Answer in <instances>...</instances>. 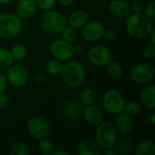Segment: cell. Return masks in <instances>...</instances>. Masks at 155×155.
Returning <instances> with one entry per match:
<instances>
[{
    "label": "cell",
    "instance_id": "cell-1",
    "mask_svg": "<svg viewBox=\"0 0 155 155\" xmlns=\"http://www.w3.org/2000/svg\"><path fill=\"white\" fill-rule=\"evenodd\" d=\"M125 19V31L134 39L147 37L152 29L154 27L153 22L148 19L143 13H131Z\"/></svg>",
    "mask_w": 155,
    "mask_h": 155
},
{
    "label": "cell",
    "instance_id": "cell-2",
    "mask_svg": "<svg viewBox=\"0 0 155 155\" xmlns=\"http://www.w3.org/2000/svg\"><path fill=\"white\" fill-rule=\"evenodd\" d=\"M61 76L64 83L72 88L79 87L86 78V70L84 65L76 60H68L63 64Z\"/></svg>",
    "mask_w": 155,
    "mask_h": 155
},
{
    "label": "cell",
    "instance_id": "cell-3",
    "mask_svg": "<svg viewBox=\"0 0 155 155\" xmlns=\"http://www.w3.org/2000/svg\"><path fill=\"white\" fill-rule=\"evenodd\" d=\"M94 141L101 150L114 148L118 141V133L114 125L109 122H102L95 127Z\"/></svg>",
    "mask_w": 155,
    "mask_h": 155
},
{
    "label": "cell",
    "instance_id": "cell-4",
    "mask_svg": "<svg viewBox=\"0 0 155 155\" xmlns=\"http://www.w3.org/2000/svg\"><path fill=\"white\" fill-rule=\"evenodd\" d=\"M22 19L12 13L0 14V37L5 40L15 38L22 31Z\"/></svg>",
    "mask_w": 155,
    "mask_h": 155
},
{
    "label": "cell",
    "instance_id": "cell-5",
    "mask_svg": "<svg viewBox=\"0 0 155 155\" xmlns=\"http://www.w3.org/2000/svg\"><path fill=\"white\" fill-rule=\"evenodd\" d=\"M41 29L49 35H58L67 25L66 16L55 10L45 11L40 22Z\"/></svg>",
    "mask_w": 155,
    "mask_h": 155
},
{
    "label": "cell",
    "instance_id": "cell-6",
    "mask_svg": "<svg viewBox=\"0 0 155 155\" xmlns=\"http://www.w3.org/2000/svg\"><path fill=\"white\" fill-rule=\"evenodd\" d=\"M125 103L124 95L116 89L107 90L103 97V106L104 111L111 115H117L123 113Z\"/></svg>",
    "mask_w": 155,
    "mask_h": 155
},
{
    "label": "cell",
    "instance_id": "cell-7",
    "mask_svg": "<svg viewBox=\"0 0 155 155\" xmlns=\"http://www.w3.org/2000/svg\"><path fill=\"white\" fill-rule=\"evenodd\" d=\"M26 129L30 136L35 140L47 138L50 134V125L48 122L40 116H33L26 123Z\"/></svg>",
    "mask_w": 155,
    "mask_h": 155
},
{
    "label": "cell",
    "instance_id": "cell-8",
    "mask_svg": "<svg viewBox=\"0 0 155 155\" xmlns=\"http://www.w3.org/2000/svg\"><path fill=\"white\" fill-rule=\"evenodd\" d=\"M49 52L53 58L61 62H66L72 59L74 55L73 44L66 42L63 39L54 41L50 45Z\"/></svg>",
    "mask_w": 155,
    "mask_h": 155
},
{
    "label": "cell",
    "instance_id": "cell-9",
    "mask_svg": "<svg viewBox=\"0 0 155 155\" xmlns=\"http://www.w3.org/2000/svg\"><path fill=\"white\" fill-rule=\"evenodd\" d=\"M131 79L137 84H146L154 78L155 69L149 63H142L134 66L131 70Z\"/></svg>",
    "mask_w": 155,
    "mask_h": 155
},
{
    "label": "cell",
    "instance_id": "cell-10",
    "mask_svg": "<svg viewBox=\"0 0 155 155\" xmlns=\"http://www.w3.org/2000/svg\"><path fill=\"white\" fill-rule=\"evenodd\" d=\"M87 59L94 66L105 67L112 60V52L104 45H94L87 52Z\"/></svg>",
    "mask_w": 155,
    "mask_h": 155
},
{
    "label": "cell",
    "instance_id": "cell-11",
    "mask_svg": "<svg viewBox=\"0 0 155 155\" xmlns=\"http://www.w3.org/2000/svg\"><path fill=\"white\" fill-rule=\"evenodd\" d=\"M5 77L7 79L8 84L20 88L25 86L29 80V72L25 68V66L16 64H12L7 70Z\"/></svg>",
    "mask_w": 155,
    "mask_h": 155
},
{
    "label": "cell",
    "instance_id": "cell-12",
    "mask_svg": "<svg viewBox=\"0 0 155 155\" xmlns=\"http://www.w3.org/2000/svg\"><path fill=\"white\" fill-rule=\"evenodd\" d=\"M104 31V25L96 20L88 21L82 27V35L85 41L96 42L103 38V34Z\"/></svg>",
    "mask_w": 155,
    "mask_h": 155
},
{
    "label": "cell",
    "instance_id": "cell-13",
    "mask_svg": "<svg viewBox=\"0 0 155 155\" xmlns=\"http://www.w3.org/2000/svg\"><path fill=\"white\" fill-rule=\"evenodd\" d=\"M37 9L35 0H19L15 6V15L21 19H29L36 14Z\"/></svg>",
    "mask_w": 155,
    "mask_h": 155
},
{
    "label": "cell",
    "instance_id": "cell-14",
    "mask_svg": "<svg viewBox=\"0 0 155 155\" xmlns=\"http://www.w3.org/2000/svg\"><path fill=\"white\" fill-rule=\"evenodd\" d=\"M82 115L85 123L92 127H96L102 122H104V114L102 111L94 104L85 106V108L83 110Z\"/></svg>",
    "mask_w": 155,
    "mask_h": 155
},
{
    "label": "cell",
    "instance_id": "cell-15",
    "mask_svg": "<svg viewBox=\"0 0 155 155\" xmlns=\"http://www.w3.org/2000/svg\"><path fill=\"white\" fill-rule=\"evenodd\" d=\"M109 12L116 18H126L131 13V7L125 0H113L109 4Z\"/></svg>",
    "mask_w": 155,
    "mask_h": 155
},
{
    "label": "cell",
    "instance_id": "cell-16",
    "mask_svg": "<svg viewBox=\"0 0 155 155\" xmlns=\"http://www.w3.org/2000/svg\"><path fill=\"white\" fill-rule=\"evenodd\" d=\"M84 106L79 100L71 99L64 105V114L66 118L72 121L78 120L83 114Z\"/></svg>",
    "mask_w": 155,
    "mask_h": 155
},
{
    "label": "cell",
    "instance_id": "cell-17",
    "mask_svg": "<svg viewBox=\"0 0 155 155\" xmlns=\"http://www.w3.org/2000/svg\"><path fill=\"white\" fill-rule=\"evenodd\" d=\"M114 127L118 134L122 135H127L133 131L134 121L131 116H129L128 114L123 112L117 114L114 123Z\"/></svg>",
    "mask_w": 155,
    "mask_h": 155
},
{
    "label": "cell",
    "instance_id": "cell-18",
    "mask_svg": "<svg viewBox=\"0 0 155 155\" xmlns=\"http://www.w3.org/2000/svg\"><path fill=\"white\" fill-rule=\"evenodd\" d=\"M76 153L79 155H100L101 148L94 140L85 139L78 143Z\"/></svg>",
    "mask_w": 155,
    "mask_h": 155
},
{
    "label": "cell",
    "instance_id": "cell-19",
    "mask_svg": "<svg viewBox=\"0 0 155 155\" xmlns=\"http://www.w3.org/2000/svg\"><path fill=\"white\" fill-rule=\"evenodd\" d=\"M66 19H67V25L76 30L82 29V27L89 21L88 14L81 9L73 11L69 15V16L66 17Z\"/></svg>",
    "mask_w": 155,
    "mask_h": 155
},
{
    "label": "cell",
    "instance_id": "cell-20",
    "mask_svg": "<svg viewBox=\"0 0 155 155\" xmlns=\"http://www.w3.org/2000/svg\"><path fill=\"white\" fill-rule=\"evenodd\" d=\"M141 102L148 109L155 108V86L153 84L146 85L141 92Z\"/></svg>",
    "mask_w": 155,
    "mask_h": 155
},
{
    "label": "cell",
    "instance_id": "cell-21",
    "mask_svg": "<svg viewBox=\"0 0 155 155\" xmlns=\"http://www.w3.org/2000/svg\"><path fill=\"white\" fill-rule=\"evenodd\" d=\"M136 155H154L155 143L152 140H144L140 142L134 150Z\"/></svg>",
    "mask_w": 155,
    "mask_h": 155
},
{
    "label": "cell",
    "instance_id": "cell-22",
    "mask_svg": "<svg viewBox=\"0 0 155 155\" xmlns=\"http://www.w3.org/2000/svg\"><path fill=\"white\" fill-rule=\"evenodd\" d=\"M106 72L108 74V75L114 79H119L124 75V69L122 67V65L114 61H110L107 64H106Z\"/></svg>",
    "mask_w": 155,
    "mask_h": 155
},
{
    "label": "cell",
    "instance_id": "cell-23",
    "mask_svg": "<svg viewBox=\"0 0 155 155\" xmlns=\"http://www.w3.org/2000/svg\"><path fill=\"white\" fill-rule=\"evenodd\" d=\"M96 99L95 92L91 88H85L84 89L79 95V101L83 104V106H88L91 104H94V101Z\"/></svg>",
    "mask_w": 155,
    "mask_h": 155
},
{
    "label": "cell",
    "instance_id": "cell-24",
    "mask_svg": "<svg viewBox=\"0 0 155 155\" xmlns=\"http://www.w3.org/2000/svg\"><path fill=\"white\" fill-rule=\"evenodd\" d=\"M14 63L10 52L0 46V72L6 71Z\"/></svg>",
    "mask_w": 155,
    "mask_h": 155
},
{
    "label": "cell",
    "instance_id": "cell-25",
    "mask_svg": "<svg viewBox=\"0 0 155 155\" xmlns=\"http://www.w3.org/2000/svg\"><path fill=\"white\" fill-rule=\"evenodd\" d=\"M9 52L14 61H22L27 55V48L23 44L15 45Z\"/></svg>",
    "mask_w": 155,
    "mask_h": 155
},
{
    "label": "cell",
    "instance_id": "cell-26",
    "mask_svg": "<svg viewBox=\"0 0 155 155\" xmlns=\"http://www.w3.org/2000/svg\"><path fill=\"white\" fill-rule=\"evenodd\" d=\"M63 68V62L54 58L47 61L45 64V71L50 75H59Z\"/></svg>",
    "mask_w": 155,
    "mask_h": 155
},
{
    "label": "cell",
    "instance_id": "cell-27",
    "mask_svg": "<svg viewBox=\"0 0 155 155\" xmlns=\"http://www.w3.org/2000/svg\"><path fill=\"white\" fill-rule=\"evenodd\" d=\"M124 113H125L131 117L138 116L142 113V106L138 102L130 101L128 103H125L124 107Z\"/></svg>",
    "mask_w": 155,
    "mask_h": 155
},
{
    "label": "cell",
    "instance_id": "cell-28",
    "mask_svg": "<svg viewBox=\"0 0 155 155\" xmlns=\"http://www.w3.org/2000/svg\"><path fill=\"white\" fill-rule=\"evenodd\" d=\"M38 151L41 154L51 155L53 154L54 151V145L51 140H49L48 138H44L39 140Z\"/></svg>",
    "mask_w": 155,
    "mask_h": 155
},
{
    "label": "cell",
    "instance_id": "cell-29",
    "mask_svg": "<svg viewBox=\"0 0 155 155\" xmlns=\"http://www.w3.org/2000/svg\"><path fill=\"white\" fill-rule=\"evenodd\" d=\"M114 148H115V150L117 151V153L119 154H129L132 152V150H133V143H132V142L129 139L123 138L119 142L117 141V143H116Z\"/></svg>",
    "mask_w": 155,
    "mask_h": 155
},
{
    "label": "cell",
    "instance_id": "cell-30",
    "mask_svg": "<svg viewBox=\"0 0 155 155\" xmlns=\"http://www.w3.org/2000/svg\"><path fill=\"white\" fill-rule=\"evenodd\" d=\"M11 155H29L30 154V148L29 146L24 142H17L15 143L11 149H10Z\"/></svg>",
    "mask_w": 155,
    "mask_h": 155
},
{
    "label": "cell",
    "instance_id": "cell-31",
    "mask_svg": "<svg viewBox=\"0 0 155 155\" xmlns=\"http://www.w3.org/2000/svg\"><path fill=\"white\" fill-rule=\"evenodd\" d=\"M61 37L63 40L66 41V42H69V43H74L76 38H77V32H76V29L73 28L72 26L70 25H66L61 32Z\"/></svg>",
    "mask_w": 155,
    "mask_h": 155
},
{
    "label": "cell",
    "instance_id": "cell-32",
    "mask_svg": "<svg viewBox=\"0 0 155 155\" xmlns=\"http://www.w3.org/2000/svg\"><path fill=\"white\" fill-rule=\"evenodd\" d=\"M36 5L39 9L43 11H48L54 7L56 4V0H35Z\"/></svg>",
    "mask_w": 155,
    "mask_h": 155
},
{
    "label": "cell",
    "instance_id": "cell-33",
    "mask_svg": "<svg viewBox=\"0 0 155 155\" xmlns=\"http://www.w3.org/2000/svg\"><path fill=\"white\" fill-rule=\"evenodd\" d=\"M143 12H144V15H145L148 19H150L152 22H153V23H154V21H155V2L154 1L150 2V3L147 5V6H146V7H144Z\"/></svg>",
    "mask_w": 155,
    "mask_h": 155
},
{
    "label": "cell",
    "instance_id": "cell-34",
    "mask_svg": "<svg viewBox=\"0 0 155 155\" xmlns=\"http://www.w3.org/2000/svg\"><path fill=\"white\" fill-rule=\"evenodd\" d=\"M143 56L146 60H153L155 58V45L151 44L145 46V48L143 51Z\"/></svg>",
    "mask_w": 155,
    "mask_h": 155
},
{
    "label": "cell",
    "instance_id": "cell-35",
    "mask_svg": "<svg viewBox=\"0 0 155 155\" xmlns=\"http://www.w3.org/2000/svg\"><path fill=\"white\" fill-rule=\"evenodd\" d=\"M130 7H131L132 13H135V14H142L143 13V10H144V5L142 0L133 1V3L130 5Z\"/></svg>",
    "mask_w": 155,
    "mask_h": 155
},
{
    "label": "cell",
    "instance_id": "cell-36",
    "mask_svg": "<svg viewBox=\"0 0 155 155\" xmlns=\"http://www.w3.org/2000/svg\"><path fill=\"white\" fill-rule=\"evenodd\" d=\"M103 38H104L107 41H112L116 38V32L112 29V28H104V34H103Z\"/></svg>",
    "mask_w": 155,
    "mask_h": 155
},
{
    "label": "cell",
    "instance_id": "cell-37",
    "mask_svg": "<svg viewBox=\"0 0 155 155\" xmlns=\"http://www.w3.org/2000/svg\"><path fill=\"white\" fill-rule=\"evenodd\" d=\"M8 82L5 74H3V72H0V94L5 93L7 89Z\"/></svg>",
    "mask_w": 155,
    "mask_h": 155
},
{
    "label": "cell",
    "instance_id": "cell-38",
    "mask_svg": "<svg viewBox=\"0 0 155 155\" xmlns=\"http://www.w3.org/2000/svg\"><path fill=\"white\" fill-rule=\"evenodd\" d=\"M8 104H9L8 96L5 93L0 94V109H4V108L7 107Z\"/></svg>",
    "mask_w": 155,
    "mask_h": 155
},
{
    "label": "cell",
    "instance_id": "cell-39",
    "mask_svg": "<svg viewBox=\"0 0 155 155\" xmlns=\"http://www.w3.org/2000/svg\"><path fill=\"white\" fill-rule=\"evenodd\" d=\"M54 155H70V152H68L67 150L64 149V148H58V149H54V153H53Z\"/></svg>",
    "mask_w": 155,
    "mask_h": 155
},
{
    "label": "cell",
    "instance_id": "cell-40",
    "mask_svg": "<svg viewBox=\"0 0 155 155\" xmlns=\"http://www.w3.org/2000/svg\"><path fill=\"white\" fill-rule=\"evenodd\" d=\"M56 2H58L63 6H70L75 2V0H56Z\"/></svg>",
    "mask_w": 155,
    "mask_h": 155
},
{
    "label": "cell",
    "instance_id": "cell-41",
    "mask_svg": "<svg viewBox=\"0 0 155 155\" xmlns=\"http://www.w3.org/2000/svg\"><path fill=\"white\" fill-rule=\"evenodd\" d=\"M74 45V54H81L84 51V46L81 44L73 45Z\"/></svg>",
    "mask_w": 155,
    "mask_h": 155
},
{
    "label": "cell",
    "instance_id": "cell-42",
    "mask_svg": "<svg viewBox=\"0 0 155 155\" xmlns=\"http://www.w3.org/2000/svg\"><path fill=\"white\" fill-rule=\"evenodd\" d=\"M104 155H117L118 153L115 150V148H109V149H105L104 152Z\"/></svg>",
    "mask_w": 155,
    "mask_h": 155
},
{
    "label": "cell",
    "instance_id": "cell-43",
    "mask_svg": "<svg viewBox=\"0 0 155 155\" xmlns=\"http://www.w3.org/2000/svg\"><path fill=\"white\" fill-rule=\"evenodd\" d=\"M148 36L150 37V40H151L152 45H155V27H153L152 29V31L150 32V34L148 35Z\"/></svg>",
    "mask_w": 155,
    "mask_h": 155
},
{
    "label": "cell",
    "instance_id": "cell-44",
    "mask_svg": "<svg viewBox=\"0 0 155 155\" xmlns=\"http://www.w3.org/2000/svg\"><path fill=\"white\" fill-rule=\"evenodd\" d=\"M14 0H0V5H7L11 4Z\"/></svg>",
    "mask_w": 155,
    "mask_h": 155
},
{
    "label": "cell",
    "instance_id": "cell-45",
    "mask_svg": "<svg viewBox=\"0 0 155 155\" xmlns=\"http://www.w3.org/2000/svg\"><path fill=\"white\" fill-rule=\"evenodd\" d=\"M150 122L153 124H155V114L154 113H153V114H151V115H150Z\"/></svg>",
    "mask_w": 155,
    "mask_h": 155
},
{
    "label": "cell",
    "instance_id": "cell-46",
    "mask_svg": "<svg viewBox=\"0 0 155 155\" xmlns=\"http://www.w3.org/2000/svg\"><path fill=\"white\" fill-rule=\"evenodd\" d=\"M142 1H144V0H142Z\"/></svg>",
    "mask_w": 155,
    "mask_h": 155
}]
</instances>
